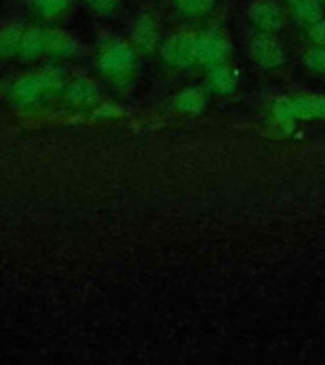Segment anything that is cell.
I'll return each mask as SVG.
<instances>
[{
	"mask_svg": "<svg viewBox=\"0 0 325 365\" xmlns=\"http://www.w3.org/2000/svg\"><path fill=\"white\" fill-rule=\"evenodd\" d=\"M319 2H321V4H325V0H319Z\"/></svg>",
	"mask_w": 325,
	"mask_h": 365,
	"instance_id": "obj_22",
	"label": "cell"
},
{
	"mask_svg": "<svg viewBox=\"0 0 325 365\" xmlns=\"http://www.w3.org/2000/svg\"><path fill=\"white\" fill-rule=\"evenodd\" d=\"M249 19L261 33H276L284 25L282 10L272 0H255L249 6Z\"/></svg>",
	"mask_w": 325,
	"mask_h": 365,
	"instance_id": "obj_10",
	"label": "cell"
},
{
	"mask_svg": "<svg viewBox=\"0 0 325 365\" xmlns=\"http://www.w3.org/2000/svg\"><path fill=\"white\" fill-rule=\"evenodd\" d=\"M63 99L68 107L73 108H97L101 105V88L97 86L96 80L88 76H76L73 80H67L65 90H63Z\"/></svg>",
	"mask_w": 325,
	"mask_h": 365,
	"instance_id": "obj_6",
	"label": "cell"
},
{
	"mask_svg": "<svg viewBox=\"0 0 325 365\" xmlns=\"http://www.w3.org/2000/svg\"><path fill=\"white\" fill-rule=\"evenodd\" d=\"M177 10L185 16H204L215 6V0H173Z\"/></svg>",
	"mask_w": 325,
	"mask_h": 365,
	"instance_id": "obj_17",
	"label": "cell"
},
{
	"mask_svg": "<svg viewBox=\"0 0 325 365\" xmlns=\"http://www.w3.org/2000/svg\"><path fill=\"white\" fill-rule=\"evenodd\" d=\"M308 38L312 40V44L325 46V17H319L318 21L308 25Z\"/></svg>",
	"mask_w": 325,
	"mask_h": 365,
	"instance_id": "obj_20",
	"label": "cell"
},
{
	"mask_svg": "<svg viewBox=\"0 0 325 365\" xmlns=\"http://www.w3.org/2000/svg\"><path fill=\"white\" fill-rule=\"evenodd\" d=\"M29 2H31L34 14L46 21L59 19L71 8V0H29Z\"/></svg>",
	"mask_w": 325,
	"mask_h": 365,
	"instance_id": "obj_15",
	"label": "cell"
},
{
	"mask_svg": "<svg viewBox=\"0 0 325 365\" xmlns=\"http://www.w3.org/2000/svg\"><path fill=\"white\" fill-rule=\"evenodd\" d=\"M207 73V84L217 96H230L238 88V71L230 67L228 63H217L211 65Z\"/></svg>",
	"mask_w": 325,
	"mask_h": 365,
	"instance_id": "obj_11",
	"label": "cell"
},
{
	"mask_svg": "<svg viewBox=\"0 0 325 365\" xmlns=\"http://www.w3.org/2000/svg\"><path fill=\"white\" fill-rule=\"evenodd\" d=\"M130 44L139 53H153L160 48L158 23L153 14H139L131 23Z\"/></svg>",
	"mask_w": 325,
	"mask_h": 365,
	"instance_id": "obj_8",
	"label": "cell"
},
{
	"mask_svg": "<svg viewBox=\"0 0 325 365\" xmlns=\"http://www.w3.org/2000/svg\"><path fill=\"white\" fill-rule=\"evenodd\" d=\"M205 103H207V97H205L204 88H200V86H187V88H182L175 97H173V108H175L177 113L182 114H200L205 108Z\"/></svg>",
	"mask_w": 325,
	"mask_h": 365,
	"instance_id": "obj_13",
	"label": "cell"
},
{
	"mask_svg": "<svg viewBox=\"0 0 325 365\" xmlns=\"http://www.w3.org/2000/svg\"><path fill=\"white\" fill-rule=\"evenodd\" d=\"M65 84L67 78L63 68L57 65H46L14 80L8 88V96L19 108H38L63 96Z\"/></svg>",
	"mask_w": 325,
	"mask_h": 365,
	"instance_id": "obj_1",
	"label": "cell"
},
{
	"mask_svg": "<svg viewBox=\"0 0 325 365\" xmlns=\"http://www.w3.org/2000/svg\"><path fill=\"white\" fill-rule=\"evenodd\" d=\"M84 4L88 10L97 14V16H108L116 10L118 0H84Z\"/></svg>",
	"mask_w": 325,
	"mask_h": 365,
	"instance_id": "obj_19",
	"label": "cell"
},
{
	"mask_svg": "<svg viewBox=\"0 0 325 365\" xmlns=\"http://www.w3.org/2000/svg\"><path fill=\"white\" fill-rule=\"evenodd\" d=\"M80 50L78 40L63 29H46V57L53 61H68Z\"/></svg>",
	"mask_w": 325,
	"mask_h": 365,
	"instance_id": "obj_9",
	"label": "cell"
},
{
	"mask_svg": "<svg viewBox=\"0 0 325 365\" xmlns=\"http://www.w3.org/2000/svg\"><path fill=\"white\" fill-rule=\"evenodd\" d=\"M194 40L196 33L188 29H179L165 36L164 42H160V59L164 65L173 68L188 67L194 63Z\"/></svg>",
	"mask_w": 325,
	"mask_h": 365,
	"instance_id": "obj_5",
	"label": "cell"
},
{
	"mask_svg": "<svg viewBox=\"0 0 325 365\" xmlns=\"http://www.w3.org/2000/svg\"><path fill=\"white\" fill-rule=\"evenodd\" d=\"M249 53L262 68H278L285 63V50L270 33H257L249 40Z\"/></svg>",
	"mask_w": 325,
	"mask_h": 365,
	"instance_id": "obj_7",
	"label": "cell"
},
{
	"mask_svg": "<svg viewBox=\"0 0 325 365\" xmlns=\"http://www.w3.org/2000/svg\"><path fill=\"white\" fill-rule=\"evenodd\" d=\"M293 14L304 25H312L314 21H318L319 17H324L319 0H299L296 4H293Z\"/></svg>",
	"mask_w": 325,
	"mask_h": 365,
	"instance_id": "obj_16",
	"label": "cell"
},
{
	"mask_svg": "<svg viewBox=\"0 0 325 365\" xmlns=\"http://www.w3.org/2000/svg\"><path fill=\"white\" fill-rule=\"evenodd\" d=\"M268 116L274 124L289 125L295 120L325 118V96L299 93V96L276 97L268 105Z\"/></svg>",
	"mask_w": 325,
	"mask_h": 365,
	"instance_id": "obj_3",
	"label": "cell"
},
{
	"mask_svg": "<svg viewBox=\"0 0 325 365\" xmlns=\"http://www.w3.org/2000/svg\"><path fill=\"white\" fill-rule=\"evenodd\" d=\"M304 67L314 71V73L325 74V46H314L302 56Z\"/></svg>",
	"mask_w": 325,
	"mask_h": 365,
	"instance_id": "obj_18",
	"label": "cell"
},
{
	"mask_svg": "<svg viewBox=\"0 0 325 365\" xmlns=\"http://www.w3.org/2000/svg\"><path fill=\"white\" fill-rule=\"evenodd\" d=\"M137 65L135 48L122 38H108L99 44L96 67L113 84H125L133 76Z\"/></svg>",
	"mask_w": 325,
	"mask_h": 365,
	"instance_id": "obj_2",
	"label": "cell"
},
{
	"mask_svg": "<svg viewBox=\"0 0 325 365\" xmlns=\"http://www.w3.org/2000/svg\"><path fill=\"white\" fill-rule=\"evenodd\" d=\"M46 56V29L38 25H25L19 48V57L25 61H36Z\"/></svg>",
	"mask_w": 325,
	"mask_h": 365,
	"instance_id": "obj_12",
	"label": "cell"
},
{
	"mask_svg": "<svg viewBox=\"0 0 325 365\" xmlns=\"http://www.w3.org/2000/svg\"><path fill=\"white\" fill-rule=\"evenodd\" d=\"M285 2H289V4H296L299 0H285Z\"/></svg>",
	"mask_w": 325,
	"mask_h": 365,
	"instance_id": "obj_21",
	"label": "cell"
},
{
	"mask_svg": "<svg viewBox=\"0 0 325 365\" xmlns=\"http://www.w3.org/2000/svg\"><path fill=\"white\" fill-rule=\"evenodd\" d=\"M23 31H25V25L21 23H8L4 27H0V59L19 57Z\"/></svg>",
	"mask_w": 325,
	"mask_h": 365,
	"instance_id": "obj_14",
	"label": "cell"
},
{
	"mask_svg": "<svg viewBox=\"0 0 325 365\" xmlns=\"http://www.w3.org/2000/svg\"><path fill=\"white\" fill-rule=\"evenodd\" d=\"M228 51H230V42L227 34L221 29H202L196 33L194 40V63L202 67H211L217 63L227 61Z\"/></svg>",
	"mask_w": 325,
	"mask_h": 365,
	"instance_id": "obj_4",
	"label": "cell"
}]
</instances>
